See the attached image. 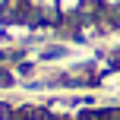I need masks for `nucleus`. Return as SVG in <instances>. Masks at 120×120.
Masks as SVG:
<instances>
[{"instance_id": "nucleus-1", "label": "nucleus", "mask_w": 120, "mask_h": 120, "mask_svg": "<svg viewBox=\"0 0 120 120\" xmlns=\"http://www.w3.org/2000/svg\"><path fill=\"white\" fill-rule=\"evenodd\" d=\"M82 10H85V0H57V13H60V19L79 16Z\"/></svg>"}, {"instance_id": "nucleus-2", "label": "nucleus", "mask_w": 120, "mask_h": 120, "mask_svg": "<svg viewBox=\"0 0 120 120\" xmlns=\"http://www.w3.org/2000/svg\"><path fill=\"white\" fill-rule=\"evenodd\" d=\"M98 6L108 13H120V0H98Z\"/></svg>"}, {"instance_id": "nucleus-3", "label": "nucleus", "mask_w": 120, "mask_h": 120, "mask_svg": "<svg viewBox=\"0 0 120 120\" xmlns=\"http://www.w3.org/2000/svg\"><path fill=\"white\" fill-rule=\"evenodd\" d=\"M25 120H51V117H41V114H32V117H25Z\"/></svg>"}, {"instance_id": "nucleus-4", "label": "nucleus", "mask_w": 120, "mask_h": 120, "mask_svg": "<svg viewBox=\"0 0 120 120\" xmlns=\"http://www.w3.org/2000/svg\"><path fill=\"white\" fill-rule=\"evenodd\" d=\"M0 120H6V117H3V114H0Z\"/></svg>"}, {"instance_id": "nucleus-5", "label": "nucleus", "mask_w": 120, "mask_h": 120, "mask_svg": "<svg viewBox=\"0 0 120 120\" xmlns=\"http://www.w3.org/2000/svg\"><path fill=\"white\" fill-rule=\"evenodd\" d=\"M51 120H57V117H51Z\"/></svg>"}]
</instances>
